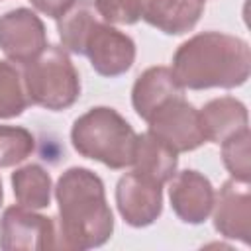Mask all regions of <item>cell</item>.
<instances>
[{
    "instance_id": "obj_5",
    "label": "cell",
    "mask_w": 251,
    "mask_h": 251,
    "mask_svg": "<svg viewBox=\"0 0 251 251\" xmlns=\"http://www.w3.org/2000/svg\"><path fill=\"white\" fill-rule=\"evenodd\" d=\"M0 249L45 251L57 249V222L25 206H8L0 218Z\"/></svg>"
},
{
    "instance_id": "obj_24",
    "label": "cell",
    "mask_w": 251,
    "mask_h": 251,
    "mask_svg": "<svg viewBox=\"0 0 251 251\" xmlns=\"http://www.w3.org/2000/svg\"><path fill=\"white\" fill-rule=\"evenodd\" d=\"M200 2H204V0H200Z\"/></svg>"
},
{
    "instance_id": "obj_19",
    "label": "cell",
    "mask_w": 251,
    "mask_h": 251,
    "mask_svg": "<svg viewBox=\"0 0 251 251\" xmlns=\"http://www.w3.org/2000/svg\"><path fill=\"white\" fill-rule=\"evenodd\" d=\"M249 141H251L249 127H245L220 143L222 145V161H224L227 173L231 175V178L241 180V182H249V178H251Z\"/></svg>"
},
{
    "instance_id": "obj_10",
    "label": "cell",
    "mask_w": 251,
    "mask_h": 251,
    "mask_svg": "<svg viewBox=\"0 0 251 251\" xmlns=\"http://www.w3.org/2000/svg\"><path fill=\"white\" fill-rule=\"evenodd\" d=\"M214 227L222 237L251 241V190L249 182L229 178L214 196Z\"/></svg>"
},
{
    "instance_id": "obj_11",
    "label": "cell",
    "mask_w": 251,
    "mask_h": 251,
    "mask_svg": "<svg viewBox=\"0 0 251 251\" xmlns=\"http://www.w3.org/2000/svg\"><path fill=\"white\" fill-rule=\"evenodd\" d=\"M212 182L194 169L175 173L169 180V200L176 218L184 224L198 226L208 220L214 208Z\"/></svg>"
},
{
    "instance_id": "obj_18",
    "label": "cell",
    "mask_w": 251,
    "mask_h": 251,
    "mask_svg": "<svg viewBox=\"0 0 251 251\" xmlns=\"http://www.w3.org/2000/svg\"><path fill=\"white\" fill-rule=\"evenodd\" d=\"M27 106L29 98L22 71L10 61H0V120L22 116Z\"/></svg>"
},
{
    "instance_id": "obj_12",
    "label": "cell",
    "mask_w": 251,
    "mask_h": 251,
    "mask_svg": "<svg viewBox=\"0 0 251 251\" xmlns=\"http://www.w3.org/2000/svg\"><path fill=\"white\" fill-rule=\"evenodd\" d=\"M204 12L200 0H139V20L167 35L190 31Z\"/></svg>"
},
{
    "instance_id": "obj_6",
    "label": "cell",
    "mask_w": 251,
    "mask_h": 251,
    "mask_svg": "<svg viewBox=\"0 0 251 251\" xmlns=\"http://www.w3.org/2000/svg\"><path fill=\"white\" fill-rule=\"evenodd\" d=\"M147 131L171 145L176 153L194 151L206 143L198 110L182 96H175L163 102L149 118Z\"/></svg>"
},
{
    "instance_id": "obj_21",
    "label": "cell",
    "mask_w": 251,
    "mask_h": 251,
    "mask_svg": "<svg viewBox=\"0 0 251 251\" xmlns=\"http://www.w3.org/2000/svg\"><path fill=\"white\" fill-rule=\"evenodd\" d=\"M94 6L108 24L133 25L139 22V0H94Z\"/></svg>"
},
{
    "instance_id": "obj_20",
    "label": "cell",
    "mask_w": 251,
    "mask_h": 251,
    "mask_svg": "<svg viewBox=\"0 0 251 251\" xmlns=\"http://www.w3.org/2000/svg\"><path fill=\"white\" fill-rule=\"evenodd\" d=\"M35 149V137L22 126H0V169L25 161Z\"/></svg>"
},
{
    "instance_id": "obj_14",
    "label": "cell",
    "mask_w": 251,
    "mask_h": 251,
    "mask_svg": "<svg viewBox=\"0 0 251 251\" xmlns=\"http://www.w3.org/2000/svg\"><path fill=\"white\" fill-rule=\"evenodd\" d=\"M200 126L204 131L206 141L222 143L229 135L249 127V114L241 100L233 96L214 98L198 110Z\"/></svg>"
},
{
    "instance_id": "obj_1",
    "label": "cell",
    "mask_w": 251,
    "mask_h": 251,
    "mask_svg": "<svg viewBox=\"0 0 251 251\" xmlns=\"http://www.w3.org/2000/svg\"><path fill=\"white\" fill-rule=\"evenodd\" d=\"M57 249L86 251L102 247L114 233V214L102 178L86 167L67 169L55 184Z\"/></svg>"
},
{
    "instance_id": "obj_15",
    "label": "cell",
    "mask_w": 251,
    "mask_h": 251,
    "mask_svg": "<svg viewBox=\"0 0 251 251\" xmlns=\"http://www.w3.org/2000/svg\"><path fill=\"white\" fill-rule=\"evenodd\" d=\"M131 165H133V171H137L139 175L159 184H167L176 173L178 153L171 145L155 137L151 131H145L135 139Z\"/></svg>"
},
{
    "instance_id": "obj_8",
    "label": "cell",
    "mask_w": 251,
    "mask_h": 251,
    "mask_svg": "<svg viewBox=\"0 0 251 251\" xmlns=\"http://www.w3.org/2000/svg\"><path fill=\"white\" fill-rule=\"evenodd\" d=\"M47 47L41 18L29 8H16L0 16V49L12 63L25 65Z\"/></svg>"
},
{
    "instance_id": "obj_16",
    "label": "cell",
    "mask_w": 251,
    "mask_h": 251,
    "mask_svg": "<svg viewBox=\"0 0 251 251\" xmlns=\"http://www.w3.org/2000/svg\"><path fill=\"white\" fill-rule=\"evenodd\" d=\"M100 20V14L92 0H75L71 8L57 20L59 37L65 51L84 55V43L90 27Z\"/></svg>"
},
{
    "instance_id": "obj_13",
    "label": "cell",
    "mask_w": 251,
    "mask_h": 251,
    "mask_svg": "<svg viewBox=\"0 0 251 251\" xmlns=\"http://www.w3.org/2000/svg\"><path fill=\"white\" fill-rule=\"evenodd\" d=\"M182 86L169 67H149L133 82L131 106L135 114L147 122V118L167 100L182 96Z\"/></svg>"
},
{
    "instance_id": "obj_2",
    "label": "cell",
    "mask_w": 251,
    "mask_h": 251,
    "mask_svg": "<svg viewBox=\"0 0 251 251\" xmlns=\"http://www.w3.org/2000/svg\"><path fill=\"white\" fill-rule=\"evenodd\" d=\"M171 71L182 88H235L249 78L251 49L241 37L202 31L178 45Z\"/></svg>"
},
{
    "instance_id": "obj_22",
    "label": "cell",
    "mask_w": 251,
    "mask_h": 251,
    "mask_svg": "<svg viewBox=\"0 0 251 251\" xmlns=\"http://www.w3.org/2000/svg\"><path fill=\"white\" fill-rule=\"evenodd\" d=\"M29 2H31V6H33L37 12L49 16V18H53V20H59V18L71 8V4H73L75 0H29Z\"/></svg>"
},
{
    "instance_id": "obj_4",
    "label": "cell",
    "mask_w": 251,
    "mask_h": 251,
    "mask_svg": "<svg viewBox=\"0 0 251 251\" xmlns=\"http://www.w3.org/2000/svg\"><path fill=\"white\" fill-rule=\"evenodd\" d=\"M24 86L31 104L45 110H67L80 96V78L63 47L47 45L24 65Z\"/></svg>"
},
{
    "instance_id": "obj_23",
    "label": "cell",
    "mask_w": 251,
    "mask_h": 251,
    "mask_svg": "<svg viewBox=\"0 0 251 251\" xmlns=\"http://www.w3.org/2000/svg\"><path fill=\"white\" fill-rule=\"evenodd\" d=\"M2 200H4V190H2V180H0V206H2Z\"/></svg>"
},
{
    "instance_id": "obj_3",
    "label": "cell",
    "mask_w": 251,
    "mask_h": 251,
    "mask_svg": "<svg viewBox=\"0 0 251 251\" xmlns=\"http://www.w3.org/2000/svg\"><path fill=\"white\" fill-rule=\"evenodd\" d=\"M137 133L122 114L108 106H94L78 116L71 127V143L80 157L98 161L114 171L133 161Z\"/></svg>"
},
{
    "instance_id": "obj_17",
    "label": "cell",
    "mask_w": 251,
    "mask_h": 251,
    "mask_svg": "<svg viewBox=\"0 0 251 251\" xmlns=\"http://www.w3.org/2000/svg\"><path fill=\"white\" fill-rule=\"evenodd\" d=\"M12 180V190L20 206L31 208V210H41L51 204V176L49 173L35 163L24 165L16 169L10 176Z\"/></svg>"
},
{
    "instance_id": "obj_9",
    "label": "cell",
    "mask_w": 251,
    "mask_h": 251,
    "mask_svg": "<svg viewBox=\"0 0 251 251\" xmlns=\"http://www.w3.org/2000/svg\"><path fill=\"white\" fill-rule=\"evenodd\" d=\"M116 206L127 226L147 227L163 212V184L137 171L126 173L116 184Z\"/></svg>"
},
{
    "instance_id": "obj_7",
    "label": "cell",
    "mask_w": 251,
    "mask_h": 251,
    "mask_svg": "<svg viewBox=\"0 0 251 251\" xmlns=\"http://www.w3.org/2000/svg\"><path fill=\"white\" fill-rule=\"evenodd\" d=\"M84 55L100 76L114 78L131 69L135 61V43L127 33L100 18L88 31Z\"/></svg>"
}]
</instances>
